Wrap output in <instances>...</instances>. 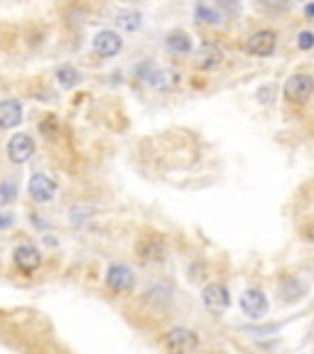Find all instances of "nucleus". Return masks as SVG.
<instances>
[{"mask_svg":"<svg viewBox=\"0 0 314 354\" xmlns=\"http://www.w3.org/2000/svg\"><path fill=\"white\" fill-rule=\"evenodd\" d=\"M27 192L32 202L47 204V202H52L54 195H57V182H54L49 175H45V172H35V175L29 177Z\"/></svg>","mask_w":314,"mask_h":354,"instance_id":"obj_7","label":"nucleus"},{"mask_svg":"<svg viewBox=\"0 0 314 354\" xmlns=\"http://www.w3.org/2000/svg\"><path fill=\"white\" fill-rule=\"evenodd\" d=\"M275 45H278V35L273 30H261V32H253L245 42V52L253 54V57H270L275 52Z\"/></svg>","mask_w":314,"mask_h":354,"instance_id":"obj_8","label":"nucleus"},{"mask_svg":"<svg viewBox=\"0 0 314 354\" xmlns=\"http://www.w3.org/2000/svg\"><path fill=\"white\" fill-rule=\"evenodd\" d=\"M307 12H309V15H314V5H309V8H307Z\"/></svg>","mask_w":314,"mask_h":354,"instance_id":"obj_24","label":"nucleus"},{"mask_svg":"<svg viewBox=\"0 0 314 354\" xmlns=\"http://www.w3.org/2000/svg\"><path fill=\"white\" fill-rule=\"evenodd\" d=\"M194 20H197V23H206V25H219L221 23V15H219L214 8L199 3V5L194 8Z\"/></svg>","mask_w":314,"mask_h":354,"instance_id":"obj_18","label":"nucleus"},{"mask_svg":"<svg viewBox=\"0 0 314 354\" xmlns=\"http://www.w3.org/2000/svg\"><path fill=\"white\" fill-rule=\"evenodd\" d=\"M224 62V52L221 47H216V45H211V42H204L202 47H199L197 52V67L199 69H216V67Z\"/></svg>","mask_w":314,"mask_h":354,"instance_id":"obj_14","label":"nucleus"},{"mask_svg":"<svg viewBox=\"0 0 314 354\" xmlns=\"http://www.w3.org/2000/svg\"><path fill=\"white\" fill-rule=\"evenodd\" d=\"M15 197H18V182L15 180L0 182V206H8Z\"/></svg>","mask_w":314,"mask_h":354,"instance_id":"obj_19","label":"nucleus"},{"mask_svg":"<svg viewBox=\"0 0 314 354\" xmlns=\"http://www.w3.org/2000/svg\"><path fill=\"white\" fill-rule=\"evenodd\" d=\"M121 25L125 30H128V32H133V30H138L140 25H143V15H140V12H123L121 15Z\"/></svg>","mask_w":314,"mask_h":354,"instance_id":"obj_20","label":"nucleus"},{"mask_svg":"<svg viewBox=\"0 0 314 354\" xmlns=\"http://www.w3.org/2000/svg\"><path fill=\"white\" fill-rule=\"evenodd\" d=\"M282 94L290 104H307L314 96V79L309 74H292L282 86Z\"/></svg>","mask_w":314,"mask_h":354,"instance_id":"obj_5","label":"nucleus"},{"mask_svg":"<svg viewBox=\"0 0 314 354\" xmlns=\"http://www.w3.org/2000/svg\"><path fill=\"white\" fill-rule=\"evenodd\" d=\"M169 256V241L162 231H143L135 241V259L145 266H157L165 263Z\"/></svg>","mask_w":314,"mask_h":354,"instance_id":"obj_1","label":"nucleus"},{"mask_svg":"<svg viewBox=\"0 0 314 354\" xmlns=\"http://www.w3.org/2000/svg\"><path fill=\"white\" fill-rule=\"evenodd\" d=\"M199 344H202V340H199L197 330L184 327V324H175L162 335L165 354H197Z\"/></svg>","mask_w":314,"mask_h":354,"instance_id":"obj_2","label":"nucleus"},{"mask_svg":"<svg viewBox=\"0 0 314 354\" xmlns=\"http://www.w3.org/2000/svg\"><path fill=\"white\" fill-rule=\"evenodd\" d=\"M175 84V71L169 69H155V74L150 77V86H155L157 91H167Z\"/></svg>","mask_w":314,"mask_h":354,"instance_id":"obj_17","label":"nucleus"},{"mask_svg":"<svg viewBox=\"0 0 314 354\" xmlns=\"http://www.w3.org/2000/svg\"><path fill=\"white\" fill-rule=\"evenodd\" d=\"M32 153H35V141H32L27 133H15V136L10 138V143H8V158H10L15 165L27 163V160L32 158Z\"/></svg>","mask_w":314,"mask_h":354,"instance_id":"obj_10","label":"nucleus"},{"mask_svg":"<svg viewBox=\"0 0 314 354\" xmlns=\"http://www.w3.org/2000/svg\"><path fill=\"white\" fill-rule=\"evenodd\" d=\"M57 79H59V84H62L64 88H74L76 84L82 82V74H79V69H76V67L64 64V67H59V69H57Z\"/></svg>","mask_w":314,"mask_h":354,"instance_id":"obj_16","label":"nucleus"},{"mask_svg":"<svg viewBox=\"0 0 314 354\" xmlns=\"http://www.w3.org/2000/svg\"><path fill=\"white\" fill-rule=\"evenodd\" d=\"M12 266L23 276H35L42 266V251L35 244H20V246L12 248Z\"/></svg>","mask_w":314,"mask_h":354,"instance_id":"obj_4","label":"nucleus"},{"mask_svg":"<svg viewBox=\"0 0 314 354\" xmlns=\"http://www.w3.org/2000/svg\"><path fill=\"white\" fill-rule=\"evenodd\" d=\"M121 49H123V40L113 30H104L93 40V52L99 54V57H116Z\"/></svg>","mask_w":314,"mask_h":354,"instance_id":"obj_12","label":"nucleus"},{"mask_svg":"<svg viewBox=\"0 0 314 354\" xmlns=\"http://www.w3.org/2000/svg\"><path fill=\"white\" fill-rule=\"evenodd\" d=\"M165 45H167L169 52H175V54H186L189 49H192V37L186 35V32H182V30H175V32H169V35H167Z\"/></svg>","mask_w":314,"mask_h":354,"instance_id":"obj_15","label":"nucleus"},{"mask_svg":"<svg viewBox=\"0 0 314 354\" xmlns=\"http://www.w3.org/2000/svg\"><path fill=\"white\" fill-rule=\"evenodd\" d=\"M241 310L245 318L250 320H263L268 313V295L263 288H245L241 295Z\"/></svg>","mask_w":314,"mask_h":354,"instance_id":"obj_6","label":"nucleus"},{"mask_svg":"<svg viewBox=\"0 0 314 354\" xmlns=\"http://www.w3.org/2000/svg\"><path fill=\"white\" fill-rule=\"evenodd\" d=\"M202 303L209 310H214V313H221V310H226L231 305V293H228V288L224 283H209L204 285L202 290Z\"/></svg>","mask_w":314,"mask_h":354,"instance_id":"obj_9","label":"nucleus"},{"mask_svg":"<svg viewBox=\"0 0 314 354\" xmlns=\"http://www.w3.org/2000/svg\"><path fill=\"white\" fill-rule=\"evenodd\" d=\"M15 224V214L12 212H0V229H10Z\"/></svg>","mask_w":314,"mask_h":354,"instance_id":"obj_22","label":"nucleus"},{"mask_svg":"<svg viewBox=\"0 0 314 354\" xmlns=\"http://www.w3.org/2000/svg\"><path fill=\"white\" fill-rule=\"evenodd\" d=\"M297 45H300V49H312L314 47V35L312 32H300Z\"/></svg>","mask_w":314,"mask_h":354,"instance_id":"obj_21","label":"nucleus"},{"mask_svg":"<svg viewBox=\"0 0 314 354\" xmlns=\"http://www.w3.org/2000/svg\"><path fill=\"white\" fill-rule=\"evenodd\" d=\"M278 293L280 300L285 303V305H295V303H300L307 295V285L297 276H282L278 281Z\"/></svg>","mask_w":314,"mask_h":354,"instance_id":"obj_11","label":"nucleus"},{"mask_svg":"<svg viewBox=\"0 0 314 354\" xmlns=\"http://www.w3.org/2000/svg\"><path fill=\"white\" fill-rule=\"evenodd\" d=\"M20 121H23V106H20V101L15 99L0 101V128L10 130L15 128V126H20Z\"/></svg>","mask_w":314,"mask_h":354,"instance_id":"obj_13","label":"nucleus"},{"mask_svg":"<svg viewBox=\"0 0 314 354\" xmlns=\"http://www.w3.org/2000/svg\"><path fill=\"white\" fill-rule=\"evenodd\" d=\"M302 236H304V239H307V241H309V244H312V246H314V222H309V224L304 226Z\"/></svg>","mask_w":314,"mask_h":354,"instance_id":"obj_23","label":"nucleus"},{"mask_svg":"<svg viewBox=\"0 0 314 354\" xmlns=\"http://www.w3.org/2000/svg\"><path fill=\"white\" fill-rule=\"evenodd\" d=\"M104 285L106 290L116 298H128V295L135 293V285H138V276L130 266L125 263H111L106 268L104 276Z\"/></svg>","mask_w":314,"mask_h":354,"instance_id":"obj_3","label":"nucleus"}]
</instances>
